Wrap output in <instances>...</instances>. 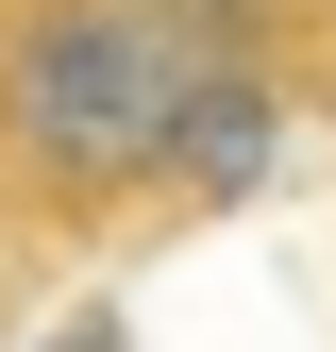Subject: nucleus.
<instances>
[{"mask_svg": "<svg viewBox=\"0 0 336 352\" xmlns=\"http://www.w3.org/2000/svg\"><path fill=\"white\" fill-rule=\"evenodd\" d=\"M34 352H118V319H51V336H34Z\"/></svg>", "mask_w": 336, "mask_h": 352, "instance_id": "2", "label": "nucleus"}, {"mask_svg": "<svg viewBox=\"0 0 336 352\" xmlns=\"http://www.w3.org/2000/svg\"><path fill=\"white\" fill-rule=\"evenodd\" d=\"M252 67H269V0H0V201H151L202 101Z\"/></svg>", "mask_w": 336, "mask_h": 352, "instance_id": "1", "label": "nucleus"}]
</instances>
